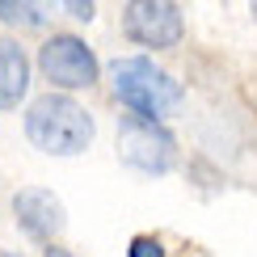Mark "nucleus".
I'll list each match as a JSON object with an SVG mask.
<instances>
[{"label": "nucleus", "mask_w": 257, "mask_h": 257, "mask_svg": "<svg viewBox=\"0 0 257 257\" xmlns=\"http://www.w3.org/2000/svg\"><path fill=\"white\" fill-rule=\"evenodd\" d=\"M26 135L34 148L51 156H76L93 144V118L80 101L63 97V93H47L26 110Z\"/></svg>", "instance_id": "1"}, {"label": "nucleus", "mask_w": 257, "mask_h": 257, "mask_svg": "<svg viewBox=\"0 0 257 257\" xmlns=\"http://www.w3.org/2000/svg\"><path fill=\"white\" fill-rule=\"evenodd\" d=\"M114 93H118L122 105H131L135 118H156V114H169L181 101V84L160 72L152 59L144 55H126L114 59Z\"/></svg>", "instance_id": "2"}, {"label": "nucleus", "mask_w": 257, "mask_h": 257, "mask_svg": "<svg viewBox=\"0 0 257 257\" xmlns=\"http://www.w3.org/2000/svg\"><path fill=\"white\" fill-rule=\"evenodd\" d=\"M118 156L131 169H144V173H169L173 160H177V144L160 122L135 118L131 114V118H122V126H118Z\"/></svg>", "instance_id": "3"}, {"label": "nucleus", "mask_w": 257, "mask_h": 257, "mask_svg": "<svg viewBox=\"0 0 257 257\" xmlns=\"http://www.w3.org/2000/svg\"><path fill=\"white\" fill-rule=\"evenodd\" d=\"M38 68L42 76L59 89H84L97 80V55L76 38V34H55L51 42H42L38 51Z\"/></svg>", "instance_id": "4"}, {"label": "nucleus", "mask_w": 257, "mask_h": 257, "mask_svg": "<svg viewBox=\"0 0 257 257\" xmlns=\"http://www.w3.org/2000/svg\"><path fill=\"white\" fill-rule=\"evenodd\" d=\"M122 30L139 47H173L181 38V9L173 0H131L122 13Z\"/></svg>", "instance_id": "5"}, {"label": "nucleus", "mask_w": 257, "mask_h": 257, "mask_svg": "<svg viewBox=\"0 0 257 257\" xmlns=\"http://www.w3.org/2000/svg\"><path fill=\"white\" fill-rule=\"evenodd\" d=\"M13 211H17V223L30 232L34 240H55L63 232V223H68V215H63V202L51 194V190H21V194L13 198Z\"/></svg>", "instance_id": "6"}, {"label": "nucleus", "mask_w": 257, "mask_h": 257, "mask_svg": "<svg viewBox=\"0 0 257 257\" xmlns=\"http://www.w3.org/2000/svg\"><path fill=\"white\" fill-rule=\"evenodd\" d=\"M30 89V59L13 38H0V110H13Z\"/></svg>", "instance_id": "7"}, {"label": "nucleus", "mask_w": 257, "mask_h": 257, "mask_svg": "<svg viewBox=\"0 0 257 257\" xmlns=\"http://www.w3.org/2000/svg\"><path fill=\"white\" fill-rule=\"evenodd\" d=\"M0 17L9 26H42V9L38 5H13V0H0Z\"/></svg>", "instance_id": "8"}, {"label": "nucleus", "mask_w": 257, "mask_h": 257, "mask_svg": "<svg viewBox=\"0 0 257 257\" xmlns=\"http://www.w3.org/2000/svg\"><path fill=\"white\" fill-rule=\"evenodd\" d=\"M126 257H165V249H160L156 236H135L131 249H126Z\"/></svg>", "instance_id": "9"}, {"label": "nucleus", "mask_w": 257, "mask_h": 257, "mask_svg": "<svg viewBox=\"0 0 257 257\" xmlns=\"http://www.w3.org/2000/svg\"><path fill=\"white\" fill-rule=\"evenodd\" d=\"M68 9H72V13H76V17H84V21L93 17V5H68Z\"/></svg>", "instance_id": "10"}, {"label": "nucleus", "mask_w": 257, "mask_h": 257, "mask_svg": "<svg viewBox=\"0 0 257 257\" xmlns=\"http://www.w3.org/2000/svg\"><path fill=\"white\" fill-rule=\"evenodd\" d=\"M47 257H72L68 249H47Z\"/></svg>", "instance_id": "11"}, {"label": "nucleus", "mask_w": 257, "mask_h": 257, "mask_svg": "<svg viewBox=\"0 0 257 257\" xmlns=\"http://www.w3.org/2000/svg\"><path fill=\"white\" fill-rule=\"evenodd\" d=\"M249 13H253V21H257V5H253V9H249Z\"/></svg>", "instance_id": "12"}]
</instances>
